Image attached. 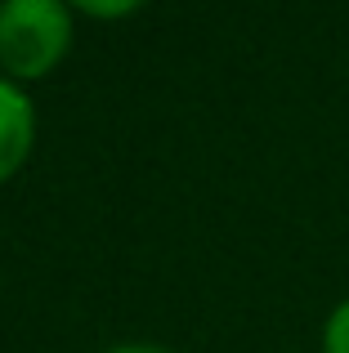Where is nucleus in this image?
Instances as JSON below:
<instances>
[{
	"mask_svg": "<svg viewBox=\"0 0 349 353\" xmlns=\"http://www.w3.org/2000/svg\"><path fill=\"white\" fill-rule=\"evenodd\" d=\"M36 143V108L23 94V85L0 77V183L14 179Z\"/></svg>",
	"mask_w": 349,
	"mask_h": 353,
	"instance_id": "obj_2",
	"label": "nucleus"
},
{
	"mask_svg": "<svg viewBox=\"0 0 349 353\" xmlns=\"http://www.w3.org/2000/svg\"><path fill=\"white\" fill-rule=\"evenodd\" d=\"M323 353H349V300H341L323 322Z\"/></svg>",
	"mask_w": 349,
	"mask_h": 353,
	"instance_id": "obj_3",
	"label": "nucleus"
},
{
	"mask_svg": "<svg viewBox=\"0 0 349 353\" xmlns=\"http://www.w3.org/2000/svg\"><path fill=\"white\" fill-rule=\"evenodd\" d=\"M72 50V9L59 0L0 5V72L9 81H41Z\"/></svg>",
	"mask_w": 349,
	"mask_h": 353,
	"instance_id": "obj_1",
	"label": "nucleus"
},
{
	"mask_svg": "<svg viewBox=\"0 0 349 353\" xmlns=\"http://www.w3.org/2000/svg\"><path fill=\"white\" fill-rule=\"evenodd\" d=\"M81 14H90V18H126V14H134V0H117V5H90V0H81Z\"/></svg>",
	"mask_w": 349,
	"mask_h": 353,
	"instance_id": "obj_4",
	"label": "nucleus"
},
{
	"mask_svg": "<svg viewBox=\"0 0 349 353\" xmlns=\"http://www.w3.org/2000/svg\"><path fill=\"white\" fill-rule=\"evenodd\" d=\"M108 353H166V349H152V345H117Z\"/></svg>",
	"mask_w": 349,
	"mask_h": 353,
	"instance_id": "obj_5",
	"label": "nucleus"
}]
</instances>
